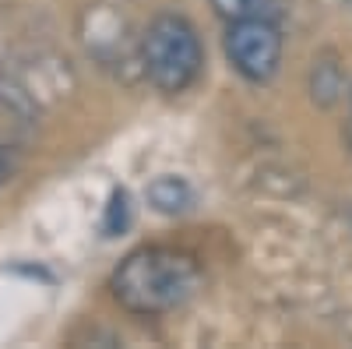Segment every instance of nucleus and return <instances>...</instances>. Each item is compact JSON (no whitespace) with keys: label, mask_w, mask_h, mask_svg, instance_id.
Here are the masks:
<instances>
[{"label":"nucleus","mask_w":352,"mask_h":349,"mask_svg":"<svg viewBox=\"0 0 352 349\" xmlns=\"http://www.w3.org/2000/svg\"><path fill=\"white\" fill-rule=\"evenodd\" d=\"M197 282L201 268L190 254L173 247H141L127 254L113 272V297L131 314L155 317L187 304Z\"/></svg>","instance_id":"nucleus-1"},{"label":"nucleus","mask_w":352,"mask_h":349,"mask_svg":"<svg viewBox=\"0 0 352 349\" xmlns=\"http://www.w3.org/2000/svg\"><path fill=\"white\" fill-rule=\"evenodd\" d=\"M141 61H144V74L152 78L155 89L184 92L201 74V43H197L194 25L176 14L155 18L141 39Z\"/></svg>","instance_id":"nucleus-2"},{"label":"nucleus","mask_w":352,"mask_h":349,"mask_svg":"<svg viewBox=\"0 0 352 349\" xmlns=\"http://www.w3.org/2000/svg\"><path fill=\"white\" fill-rule=\"evenodd\" d=\"M226 53L247 81H268L282 61V32L272 18L229 21Z\"/></svg>","instance_id":"nucleus-3"},{"label":"nucleus","mask_w":352,"mask_h":349,"mask_svg":"<svg viewBox=\"0 0 352 349\" xmlns=\"http://www.w3.org/2000/svg\"><path fill=\"white\" fill-rule=\"evenodd\" d=\"M28 113L21 109L18 99H11L8 92H0V152H11L28 138Z\"/></svg>","instance_id":"nucleus-4"},{"label":"nucleus","mask_w":352,"mask_h":349,"mask_svg":"<svg viewBox=\"0 0 352 349\" xmlns=\"http://www.w3.org/2000/svg\"><path fill=\"white\" fill-rule=\"evenodd\" d=\"M148 198L152 205L166 215H176V212H187L190 201H194V191L180 180V177H159L152 187H148Z\"/></svg>","instance_id":"nucleus-5"},{"label":"nucleus","mask_w":352,"mask_h":349,"mask_svg":"<svg viewBox=\"0 0 352 349\" xmlns=\"http://www.w3.org/2000/svg\"><path fill=\"white\" fill-rule=\"evenodd\" d=\"M212 8L226 21H247V18H278V0H212Z\"/></svg>","instance_id":"nucleus-6"},{"label":"nucleus","mask_w":352,"mask_h":349,"mask_svg":"<svg viewBox=\"0 0 352 349\" xmlns=\"http://www.w3.org/2000/svg\"><path fill=\"white\" fill-rule=\"evenodd\" d=\"M127 219H131V198L127 191H113L109 194V209H106V237H116V233H124L127 229Z\"/></svg>","instance_id":"nucleus-7"},{"label":"nucleus","mask_w":352,"mask_h":349,"mask_svg":"<svg viewBox=\"0 0 352 349\" xmlns=\"http://www.w3.org/2000/svg\"><path fill=\"white\" fill-rule=\"evenodd\" d=\"M8 180V159H4V152H0V184Z\"/></svg>","instance_id":"nucleus-8"},{"label":"nucleus","mask_w":352,"mask_h":349,"mask_svg":"<svg viewBox=\"0 0 352 349\" xmlns=\"http://www.w3.org/2000/svg\"><path fill=\"white\" fill-rule=\"evenodd\" d=\"M345 4H352V0H345Z\"/></svg>","instance_id":"nucleus-9"}]
</instances>
